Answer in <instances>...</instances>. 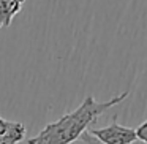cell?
<instances>
[{
	"label": "cell",
	"mask_w": 147,
	"mask_h": 144,
	"mask_svg": "<svg viewBox=\"0 0 147 144\" xmlns=\"http://www.w3.org/2000/svg\"><path fill=\"white\" fill-rule=\"evenodd\" d=\"M26 139V127L21 122L0 117V144H19Z\"/></svg>",
	"instance_id": "cell-3"
},
{
	"label": "cell",
	"mask_w": 147,
	"mask_h": 144,
	"mask_svg": "<svg viewBox=\"0 0 147 144\" xmlns=\"http://www.w3.org/2000/svg\"><path fill=\"white\" fill-rule=\"evenodd\" d=\"M128 97V90L106 101H96L92 95L71 112L62 116L55 122L48 124L36 136L30 138L27 144H73L90 128V125L112 106H117Z\"/></svg>",
	"instance_id": "cell-1"
},
{
	"label": "cell",
	"mask_w": 147,
	"mask_h": 144,
	"mask_svg": "<svg viewBox=\"0 0 147 144\" xmlns=\"http://www.w3.org/2000/svg\"><path fill=\"white\" fill-rule=\"evenodd\" d=\"M89 131L105 144H134L138 141L136 130L119 124L117 117L112 119V122L108 127L92 128V130L89 128Z\"/></svg>",
	"instance_id": "cell-2"
},
{
	"label": "cell",
	"mask_w": 147,
	"mask_h": 144,
	"mask_svg": "<svg viewBox=\"0 0 147 144\" xmlns=\"http://www.w3.org/2000/svg\"><path fill=\"white\" fill-rule=\"evenodd\" d=\"M79 141H81V144H105L103 141H100L96 136H93L89 130H87L86 133H82V136L79 138Z\"/></svg>",
	"instance_id": "cell-5"
},
{
	"label": "cell",
	"mask_w": 147,
	"mask_h": 144,
	"mask_svg": "<svg viewBox=\"0 0 147 144\" xmlns=\"http://www.w3.org/2000/svg\"><path fill=\"white\" fill-rule=\"evenodd\" d=\"M26 0H0V29L8 27L14 16L22 10Z\"/></svg>",
	"instance_id": "cell-4"
},
{
	"label": "cell",
	"mask_w": 147,
	"mask_h": 144,
	"mask_svg": "<svg viewBox=\"0 0 147 144\" xmlns=\"http://www.w3.org/2000/svg\"><path fill=\"white\" fill-rule=\"evenodd\" d=\"M136 136L139 141H142V143L147 144V120H144L142 124L136 128Z\"/></svg>",
	"instance_id": "cell-6"
}]
</instances>
